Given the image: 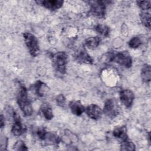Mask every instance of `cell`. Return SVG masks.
I'll return each mask as SVG.
<instances>
[{"label":"cell","instance_id":"12","mask_svg":"<svg viewBox=\"0 0 151 151\" xmlns=\"http://www.w3.org/2000/svg\"><path fill=\"white\" fill-rule=\"evenodd\" d=\"M71 113L77 116H81L85 111V107L79 100H72L68 104Z\"/></svg>","mask_w":151,"mask_h":151},{"label":"cell","instance_id":"5","mask_svg":"<svg viewBox=\"0 0 151 151\" xmlns=\"http://www.w3.org/2000/svg\"><path fill=\"white\" fill-rule=\"evenodd\" d=\"M111 2V1H90V8L89 13L91 15L101 18H104L106 15V5Z\"/></svg>","mask_w":151,"mask_h":151},{"label":"cell","instance_id":"4","mask_svg":"<svg viewBox=\"0 0 151 151\" xmlns=\"http://www.w3.org/2000/svg\"><path fill=\"white\" fill-rule=\"evenodd\" d=\"M22 35L29 54L32 57H37L40 52V45L37 37L29 32H25Z\"/></svg>","mask_w":151,"mask_h":151},{"label":"cell","instance_id":"19","mask_svg":"<svg viewBox=\"0 0 151 151\" xmlns=\"http://www.w3.org/2000/svg\"><path fill=\"white\" fill-rule=\"evenodd\" d=\"M60 140L61 139L57 134L51 132H47L45 139L43 141L48 142L51 145H58Z\"/></svg>","mask_w":151,"mask_h":151},{"label":"cell","instance_id":"18","mask_svg":"<svg viewBox=\"0 0 151 151\" xmlns=\"http://www.w3.org/2000/svg\"><path fill=\"white\" fill-rule=\"evenodd\" d=\"M94 30L97 33H99L100 35H101L103 37H109L110 34V27L106 25L98 24L94 26Z\"/></svg>","mask_w":151,"mask_h":151},{"label":"cell","instance_id":"7","mask_svg":"<svg viewBox=\"0 0 151 151\" xmlns=\"http://www.w3.org/2000/svg\"><path fill=\"white\" fill-rule=\"evenodd\" d=\"M12 114L14 122L11 128V133L15 136H21L25 133L27 127L24 124H22L19 116L15 111H13Z\"/></svg>","mask_w":151,"mask_h":151},{"label":"cell","instance_id":"13","mask_svg":"<svg viewBox=\"0 0 151 151\" xmlns=\"http://www.w3.org/2000/svg\"><path fill=\"white\" fill-rule=\"evenodd\" d=\"M35 93L38 97H44L49 91V88L46 84L41 80H37L34 84Z\"/></svg>","mask_w":151,"mask_h":151},{"label":"cell","instance_id":"2","mask_svg":"<svg viewBox=\"0 0 151 151\" xmlns=\"http://www.w3.org/2000/svg\"><path fill=\"white\" fill-rule=\"evenodd\" d=\"M109 60L114 61L120 65L129 68L132 66L133 60L127 51H118L109 52Z\"/></svg>","mask_w":151,"mask_h":151},{"label":"cell","instance_id":"8","mask_svg":"<svg viewBox=\"0 0 151 151\" xmlns=\"http://www.w3.org/2000/svg\"><path fill=\"white\" fill-rule=\"evenodd\" d=\"M119 97L121 103L127 108L130 107L134 99L133 92L129 89H124L120 91Z\"/></svg>","mask_w":151,"mask_h":151},{"label":"cell","instance_id":"22","mask_svg":"<svg viewBox=\"0 0 151 151\" xmlns=\"http://www.w3.org/2000/svg\"><path fill=\"white\" fill-rule=\"evenodd\" d=\"M142 45V41L138 37L132 38L128 42V45L130 48L135 49L139 47Z\"/></svg>","mask_w":151,"mask_h":151},{"label":"cell","instance_id":"23","mask_svg":"<svg viewBox=\"0 0 151 151\" xmlns=\"http://www.w3.org/2000/svg\"><path fill=\"white\" fill-rule=\"evenodd\" d=\"M136 4L137 6L143 11L149 10L150 9V1H137Z\"/></svg>","mask_w":151,"mask_h":151},{"label":"cell","instance_id":"24","mask_svg":"<svg viewBox=\"0 0 151 151\" xmlns=\"http://www.w3.org/2000/svg\"><path fill=\"white\" fill-rule=\"evenodd\" d=\"M13 149L15 150H27L28 147H27L25 143L22 140H18L14 144Z\"/></svg>","mask_w":151,"mask_h":151},{"label":"cell","instance_id":"25","mask_svg":"<svg viewBox=\"0 0 151 151\" xmlns=\"http://www.w3.org/2000/svg\"><path fill=\"white\" fill-rule=\"evenodd\" d=\"M55 101H56L57 104L58 106H60L61 107H63L65 106L66 99L63 94H60L57 96V97L55 99Z\"/></svg>","mask_w":151,"mask_h":151},{"label":"cell","instance_id":"26","mask_svg":"<svg viewBox=\"0 0 151 151\" xmlns=\"http://www.w3.org/2000/svg\"><path fill=\"white\" fill-rule=\"evenodd\" d=\"M47 131L44 129V128H41V129H39L37 130V136L38 137V138L41 140L42 141H43L45 139V137L46 136Z\"/></svg>","mask_w":151,"mask_h":151},{"label":"cell","instance_id":"17","mask_svg":"<svg viewBox=\"0 0 151 151\" xmlns=\"http://www.w3.org/2000/svg\"><path fill=\"white\" fill-rule=\"evenodd\" d=\"M101 41V40L99 37H91L85 40L84 45L89 49H94L100 44Z\"/></svg>","mask_w":151,"mask_h":151},{"label":"cell","instance_id":"16","mask_svg":"<svg viewBox=\"0 0 151 151\" xmlns=\"http://www.w3.org/2000/svg\"><path fill=\"white\" fill-rule=\"evenodd\" d=\"M141 78L145 83H149L151 80V67L149 64H145L141 69Z\"/></svg>","mask_w":151,"mask_h":151},{"label":"cell","instance_id":"27","mask_svg":"<svg viewBox=\"0 0 151 151\" xmlns=\"http://www.w3.org/2000/svg\"><path fill=\"white\" fill-rule=\"evenodd\" d=\"M1 119H0V126L1 128L2 129L5 126V118L2 114H1Z\"/></svg>","mask_w":151,"mask_h":151},{"label":"cell","instance_id":"3","mask_svg":"<svg viewBox=\"0 0 151 151\" xmlns=\"http://www.w3.org/2000/svg\"><path fill=\"white\" fill-rule=\"evenodd\" d=\"M51 57L52 65L55 70L61 74H65L68 61L67 53L64 51H58L52 54Z\"/></svg>","mask_w":151,"mask_h":151},{"label":"cell","instance_id":"11","mask_svg":"<svg viewBox=\"0 0 151 151\" xmlns=\"http://www.w3.org/2000/svg\"><path fill=\"white\" fill-rule=\"evenodd\" d=\"M36 2L46 9L52 11L61 8L64 4V1L61 0H44L36 1Z\"/></svg>","mask_w":151,"mask_h":151},{"label":"cell","instance_id":"15","mask_svg":"<svg viewBox=\"0 0 151 151\" xmlns=\"http://www.w3.org/2000/svg\"><path fill=\"white\" fill-rule=\"evenodd\" d=\"M127 132V131L126 126H120L116 127L113 131V134L116 138L123 141L129 138Z\"/></svg>","mask_w":151,"mask_h":151},{"label":"cell","instance_id":"1","mask_svg":"<svg viewBox=\"0 0 151 151\" xmlns=\"http://www.w3.org/2000/svg\"><path fill=\"white\" fill-rule=\"evenodd\" d=\"M17 101L18 106L25 116H29L32 114L33 108L29 99L27 88L21 84L17 94Z\"/></svg>","mask_w":151,"mask_h":151},{"label":"cell","instance_id":"21","mask_svg":"<svg viewBox=\"0 0 151 151\" xmlns=\"http://www.w3.org/2000/svg\"><path fill=\"white\" fill-rule=\"evenodd\" d=\"M140 19L142 24L149 29L150 28V14L148 12H142L140 14Z\"/></svg>","mask_w":151,"mask_h":151},{"label":"cell","instance_id":"9","mask_svg":"<svg viewBox=\"0 0 151 151\" xmlns=\"http://www.w3.org/2000/svg\"><path fill=\"white\" fill-rule=\"evenodd\" d=\"M85 111L89 118L94 120L100 119L103 113L101 109L99 106L94 104L87 106L85 108Z\"/></svg>","mask_w":151,"mask_h":151},{"label":"cell","instance_id":"10","mask_svg":"<svg viewBox=\"0 0 151 151\" xmlns=\"http://www.w3.org/2000/svg\"><path fill=\"white\" fill-rule=\"evenodd\" d=\"M74 58L77 63L80 64H91L93 63V58L84 49H80L76 52Z\"/></svg>","mask_w":151,"mask_h":151},{"label":"cell","instance_id":"20","mask_svg":"<svg viewBox=\"0 0 151 151\" xmlns=\"http://www.w3.org/2000/svg\"><path fill=\"white\" fill-rule=\"evenodd\" d=\"M120 150H130L133 151L136 150L134 144L128 138L126 140L121 141L120 143Z\"/></svg>","mask_w":151,"mask_h":151},{"label":"cell","instance_id":"6","mask_svg":"<svg viewBox=\"0 0 151 151\" xmlns=\"http://www.w3.org/2000/svg\"><path fill=\"white\" fill-rule=\"evenodd\" d=\"M103 113L110 118H114L119 113V106L114 99H109L106 100L103 110Z\"/></svg>","mask_w":151,"mask_h":151},{"label":"cell","instance_id":"14","mask_svg":"<svg viewBox=\"0 0 151 151\" xmlns=\"http://www.w3.org/2000/svg\"><path fill=\"white\" fill-rule=\"evenodd\" d=\"M40 111L45 119L50 120L53 118L54 115L52 107L48 103L44 102L42 103L40 106Z\"/></svg>","mask_w":151,"mask_h":151}]
</instances>
